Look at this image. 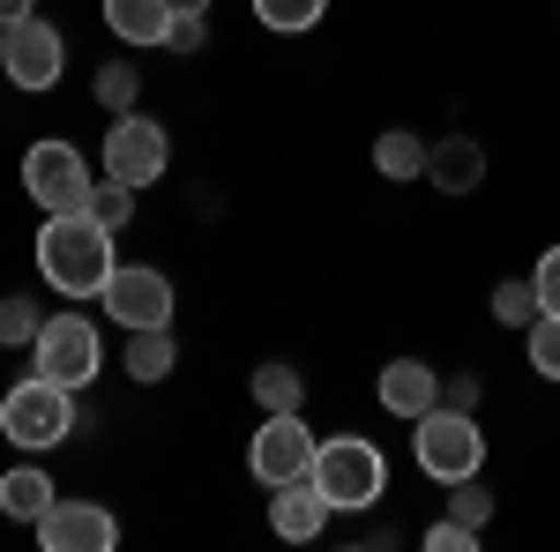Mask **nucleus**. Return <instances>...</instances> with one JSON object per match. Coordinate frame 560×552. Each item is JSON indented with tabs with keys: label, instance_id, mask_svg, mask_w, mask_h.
Returning a JSON list of instances; mask_svg holds the SVG:
<instances>
[{
	"label": "nucleus",
	"instance_id": "f257e3e1",
	"mask_svg": "<svg viewBox=\"0 0 560 552\" xmlns=\"http://www.w3.org/2000/svg\"><path fill=\"white\" fill-rule=\"evenodd\" d=\"M113 269H120L113 232H105L90 210H52V216H45V232H38V277L60 298H75V306H83V298H105Z\"/></svg>",
	"mask_w": 560,
	"mask_h": 552
},
{
	"label": "nucleus",
	"instance_id": "f03ea898",
	"mask_svg": "<svg viewBox=\"0 0 560 552\" xmlns=\"http://www.w3.org/2000/svg\"><path fill=\"white\" fill-rule=\"evenodd\" d=\"M314 485H322V501L337 515H366L388 501V463L374 441H359V433H337V441H322L314 448Z\"/></svg>",
	"mask_w": 560,
	"mask_h": 552
},
{
	"label": "nucleus",
	"instance_id": "7ed1b4c3",
	"mask_svg": "<svg viewBox=\"0 0 560 552\" xmlns=\"http://www.w3.org/2000/svg\"><path fill=\"white\" fill-rule=\"evenodd\" d=\"M0 433L15 441V448H60L68 433H75V388L45 381V374H31V381H15L8 396H0Z\"/></svg>",
	"mask_w": 560,
	"mask_h": 552
},
{
	"label": "nucleus",
	"instance_id": "20e7f679",
	"mask_svg": "<svg viewBox=\"0 0 560 552\" xmlns=\"http://www.w3.org/2000/svg\"><path fill=\"white\" fill-rule=\"evenodd\" d=\"M411 456H419V470H427V478L456 485V478H478V470H486V433H478L471 411L433 403L427 419H411Z\"/></svg>",
	"mask_w": 560,
	"mask_h": 552
},
{
	"label": "nucleus",
	"instance_id": "39448f33",
	"mask_svg": "<svg viewBox=\"0 0 560 552\" xmlns=\"http://www.w3.org/2000/svg\"><path fill=\"white\" fill-rule=\"evenodd\" d=\"M90 187H97V179H90V165H83V150H75V142L45 134V142L23 150V195H31L45 216H52V210H83Z\"/></svg>",
	"mask_w": 560,
	"mask_h": 552
},
{
	"label": "nucleus",
	"instance_id": "423d86ee",
	"mask_svg": "<svg viewBox=\"0 0 560 552\" xmlns=\"http://www.w3.org/2000/svg\"><path fill=\"white\" fill-rule=\"evenodd\" d=\"M31 359H38L45 381L83 388V381H97V366H105V337H97V321H83V314H45Z\"/></svg>",
	"mask_w": 560,
	"mask_h": 552
},
{
	"label": "nucleus",
	"instance_id": "0eeeda50",
	"mask_svg": "<svg viewBox=\"0 0 560 552\" xmlns=\"http://www.w3.org/2000/svg\"><path fill=\"white\" fill-rule=\"evenodd\" d=\"M314 448H322V441L306 433L300 411H261V433L247 441V470L277 493V485H292V478H314Z\"/></svg>",
	"mask_w": 560,
	"mask_h": 552
},
{
	"label": "nucleus",
	"instance_id": "6e6552de",
	"mask_svg": "<svg viewBox=\"0 0 560 552\" xmlns=\"http://www.w3.org/2000/svg\"><path fill=\"white\" fill-rule=\"evenodd\" d=\"M165 165H173V134L158 128L150 113H113V128H105V179L150 187V179H165Z\"/></svg>",
	"mask_w": 560,
	"mask_h": 552
},
{
	"label": "nucleus",
	"instance_id": "1a4fd4ad",
	"mask_svg": "<svg viewBox=\"0 0 560 552\" xmlns=\"http://www.w3.org/2000/svg\"><path fill=\"white\" fill-rule=\"evenodd\" d=\"M0 68H8V83L15 90H52L60 83V68H68V45H60V31L52 23H38V15H23V23H8L0 31Z\"/></svg>",
	"mask_w": 560,
	"mask_h": 552
},
{
	"label": "nucleus",
	"instance_id": "9d476101",
	"mask_svg": "<svg viewBox=\"0 0 560 552\" xmlns=\"http://www.w3.org/2000/svg\"><path fill=\"white\" fill-rule=\"evenodd\" d=\"M105 314L120 329H165L173 321V277L150 269V261H120L113 284H105Z\"/></svg>",
	"mask_w": 560,
	"mask_h": 552
},
{
	"label": "nucleus",
	"instance_id": "9b49d317",
	"mask_svg": "<svg viewBox=\"0 0 560 552\" xmlns=\"http://www.w3.org/2000/svg\"><path fill=\"white\" fill-rule=\"evenodd\" d=\"M38 545L45 552H113L120 545V522L105 501H52L38 515Z\"/></svg>",
	"mask_w": 560,
	"mask_h": 552
},
{
	"label": "nucleus",
	"instance_id": "f8f14e48",
	"mask_svg": "<svg viewBox=\"0 0 560 552\" xmlns=\"http://www.w3.org/2000/svg\"><path fill=\"white\" fill-rule=\"evenodd\" d=\"M374 396H382V411H396V419H427L433 403H441V374H433L427 359H388Z\"/></svg>",
	"mask_w": 560,
	"mask_h": 552
},
{
	"label": "nucleus",
	"instance_id": "ddd939ff",
	"mask_svg": "<svg viewBox=\"0 0 560 552\" xmlns=\"http://www.w3.org/2000/svg\"><path fill=\"white\" fill-rule=\"evenodd\" d=\"M329 501H322V485L314 478H292V485H277V501H269V530L284 538V545H306V538H322V522H329Z\"/></svg>",
	"mask_w": 560,
	"mask_h": 552
},
{
	"label": "nucleus",
	"instance_id": "4468645a",
	"mask_svg": "<svg viewBox=\"0 0 560 552\" xmlns=\"http://www.w3.org/2000/svg\"><path fill=\"white\" fill-rule=\"evenodd\" d=\"M427 179L441 195H471L478 179H486V150H478L471 134H441L427 150Z\"/></svg>",
	"mask_w": 560,
	"mask_h": 552
},
{
	"label": "nucleus",
	"instance_id": "2eb2a0df",
	"mask_svg": "<svg viewBox=\"0 0 560 552\" xmlns=\"http://www.w3.org/2000/svg\"><path fill=\"white\" fill-rule=\"evenodd\" d=\"M120 366H128V381H173L179 366V343H173V321L165 329H128V351H120Z\"/></svg>",
	"mask_w": 560,
	"mask_h": 552
},
{
	"label": "nucleus",
	"instance_id": "dca6fc26",
	"mask_svg": "<svg viewBox=\"0 0 560 552\" xmlns=\"http://www.w3.org/2000/svg\"><path fill=\"white\" fill-rule=\"evenodd\" d=\"M105 23L120 45H165L173 31V0H105Z\"/></svg>",
	"mask_w": 560,
	"mask_h": 552
},
{
	"label": "nucleus",
	"instance_id": "f3484780",
	"mask_svg": "<svg viewBox=\"0 0 560 552\" xmlns=\"http://www.w3.org/2000/svg\"><path fill=\"white\" fill-rule=\"evenodd\" d=\"M52 501H60V493H52V478H45L38 463H15L0 478V515H15V522H38Z\"/></svg>",
	"mask_w": 560,
	"mask_h": 552
},
{
	"label": "nucleus",
	"instance_id": "a211bd4d",
	"mask_svg": "<svg viewBox=\"0 0 560 552\" xmlns=\"http://www.w3.org/2000/svg\"><path fill=\"white\" fill-rule=\"evenodd\" d=\"M427 150L433 142H419L411 128H388L382 142H374V172H382V179H427Z\"/></svg>",
	"mask_w": 560,
	"mask_h": 552
},
{
	"label": "nucleus",
	"instance_id": "6ab92c4d",
	"mask_svg": "<svg viewBox=\"0 0 560 552\" xmlns=\"http://www.w3.org/2000/svg\"><path fill=\"white\" fill-rule=\"evenodd\" d=\"M255 403H261V411H300V403H306L300 366H284V359H261V366H255Z\"/></svg>",
	"mask_w": 560,
	"mask_h": 552
},
{
	"label": "nucleus",
	"instance_id": "aec40b11",
	"mask_svg": "<svg viewBox=\"0 0 560 552\" xmlns=\"http://www.w3.org/2000/svg\"><path fill=\"white\" fill-rule=\"evenodd\" d=\"M329 15V0H255V23H269V31H284V38H300V31H314Z\"/></svg>",
	"mask_w": 560,
	"mask_h": 552
},
{
	"label": "nucleus",
	"instance_id": "412c9836",
	"mask_svg": "<svg viewBox=\"0 0 560 552\" xmlns=\"http://www.w3.org/2000/svg\"><path fill=\"white\" fill-rule=\"evenodd\" d=\"M97 105L105 113H142V75H135L128 60H105L97 68Z\"/></svg>",
	"mask_w": 560,
	"mask_h": 552
},
{
	"label": "nucleus",
	"instance_id": "4be33fe9",
	"mask_svg": "<svg viewBox=\"0 0 560 552\" xmlns=\"http://www.w3.org/2000/svg\"><path fill=\"white\" fill-rule=\"evenodd\" d=\"M135 195H142V187H128V179H97V187H90V202H83V210L97 216L105 232H120V224L135 216Z\"/></svg>",
	"mask_w": 560,
	"mask_h": 552
},
{
	"label": "nucleus",
	"instance_id": "5701e85b",
	"mask_svg": "<svg viewBox=\"0 0 560 552\" xmlns=\"http://www.w3.org/2000/svg\"><path fill=\"white\" fill-rule=\"evenodd\" d=\"M493 321H509V329H530V321H538V284H530V277H509V284H493Z\"/></svg>",
	"mask_w": 560,
	"mask_h": 552
},
{
	"label": "nucleus",
	"instance_id": "b1692460",
	"mask_svg": "<svg viewBox=\"0 0 560 552\" xmlns=\"http://www.w3.org/2000/svg\"><path fill=\"white\" fill-rule=\"evenodd\" d=\"M530 374L538 381H560V314H538L530 321Z\"/></svg>",
	"mask_w": 560,
	"mask_h": 552
},
{
	"label": "nucleus",
	"instance_id": "393cba45",
	"mask_svg": "<svg viewBox=\"0 0 560 552\" xmlns=\"http://www.w3.org/2000/svg\"><path fill=\"white\" fill-rule=\"evenodd\" d=\"M448 515H456V522H471V530H486V515H493V493H486L478 478H456V485H448Z\"/></svg>",
	"mask_w": 560,
	"mask_h": 552
},
{
	"label": "nucleus",
	"instance_id": "a878e982",
	"mask_svg": "<svg viewBox=\"0 0 560 552\" xmlns=\"http://www.w3.org/2000/svg\"><path fill=\"white\" fill-rule=\"evenodd\" d=\"M45 314L31 306V298H0V343H38Z\"/></svg>",
	"mask_w": 560,
	"mask_h": 552
},
{
	"label": "nucleus",
	"instance_id": "bb28decb",
	"mask_svg": "<svg viewBox=\"0 0 560 552\" xmlns=\"http://www.w3.org/2000/svg\"><path fill=\"white\" fill-rule=\"evenodd\" d=\"M202 15H210V8H173L165 52H179V60H187V52H202V38H210V23H202Z\"/></svg>",
	"mask_w": 560,
	"mask_h": 552
},
{
	"label": "nucleus",
	"instance_id": "cd10ccee",
	"mask_svg": "<svg viewBox=\"0 0 560 552\" xmlns=\"http://www.w3.org/2000/svg\"><path fill=\"white\" fill-rule=\"evenodd\" d=\"M427 552H478V530L456 522V515H441V522L427 530Z\"/></svg>",
	"mask_w": 560,
	"mask_h": 552
},
{
	"label": "nucleus",
	"instance_id": "c85d7f7f",
	"mask_svg": "<svg viewBox=\"0 0 560 552\" xmlns=\"http://www.w3.org/2000/svg\"><path fill=\"white\" fill-rule=\"evenodd\" d=\"M530 284H538V314H560V247H546V255H538Z\"/></svg>",
	"mask_w": 560,
	"mask_h": 552
},
{
	"label": "nucleus",
	"instance_id": "c756f323",
	"mask_svg": "<svg viewBox=\"0 0 560 552\" xmlns=\"http://www.w3.org/2000/svg\"><path fill=\"white\" fill-rule=\"evenodd\" d=\"M441 403H448V411H478V374H448V381H441Z\"/></svg>",
	"mask_w": 560,
	"mask_h": 552
},
{
	"label": "nucleus",
	"instance_id": "7c9ffc66",
	"mask_svg": "<svg viewBox=\"0 0 560 552\" xmlns=\"http://www.w3.org/2000/svg\"><path fill=\"white\" fill-rule=\"evenodd\" d=\"M23 15H38V0H0V23H23Z\"/></svg>",
	"mask_w": 560,
	"mask_h": 552
},
{
	"label": "nucleus",
	"instance_id": "2f4dec72",
	"mask_svg": "<svg viewBox=\"0 0 560 552\" xmlns=\"http://www.w3.org/2000/svg\"><path fill=\"white\" fill-rule=\"evenodd\" d=\"M173 8H210V0H173Z\"/></svg>",
	"mask_w": 560,
	"mask_h": 552
},
{
	"label": "nucleus",
	"instance_id": "473e14b6",
	"mask_svg": "<svg viewBox=\"0 0 560 552\" xmlns=\"http://www.w3.org/2000/svg\"><path fill=\"white\" fill-rule=\"evenodd\" d=\"M0 31H8V23H0Z\"/></svg>",
	"mask_w": 560,
	"mask_h": 552
}]
</instances>
